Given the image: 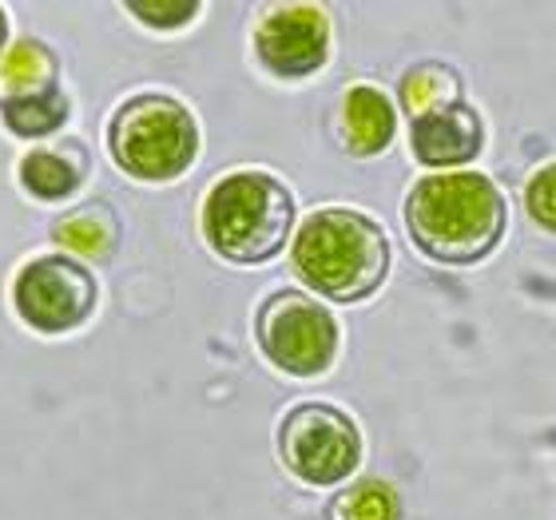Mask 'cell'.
<instances>
[{"label": "cell", "mask_w": 556, "mask_h": 520, "mask_svg": "<svg viewBox=\"0 0 556 520\" xmlns=\"http://www.w3.org/2000/svg\"><path fill=\"white\" fill-rule=\"evenodd\" d=\"M100 287L92 270L72 255H40L24 263L12 282V306L36 334H72L96 310Z\"/></svg>", "instance_id": "7"}, {"label": "cell", "mask_w": 556, "mask_h": 520, "mask_svg": "<svg viewBox=\"0 0 556 520\" xmlns=\"http://www.w3.org/2000/svg\"><path fill=\"white\" fill-rule=\"evenodd\" d=\"M406 227L421 255L450 266L481 263L509 227L501 187L481 172H438L417 179L406 199Z\"/></svg>", "instance_id": "1"}, {"label": "cell", "mask_w": 556, "mask_h": 520, "mask_svg": "<svg viewBox=\"0 0 556 520\" xmlns=\"http://www.w3.org/2000/svg\"><path fill=\"white\" fill-rule=\"evenodd\" d=\"M409 148L426 167H465L485 148V124L469 104L409 119Z\"/></svg>", "instance_id": "9"}, {"label": "cell", "mask_w": 556, "mask_h": 520, "mask_svg": "<svg viewBox=\"0 0 556 520\" xmlns=\"http://www.w3.org/2000/svg\"><path fill=\"white\" fill-rule=\"evenodd\" d=\"M457 104H465V84L462 72H453L450 64L426 60V64H414L402 76V107H406L409 119L433 116V112H445V107Z\"/></svg>", "instance_id": "13"}, {"label": "cell", "mask_w": 556, "mask_h": 520, "mask_svg": "<svg viewBox=\"0 0 556 520\" xmlns=\"http://www.w3.org/2000/svg\"><path fill=\"white\" fill-rule=\"evenodd\" d=\"M397 131V112L394 100L374 88V84H354L346 96H342V112H338V136H342V148L358 160H370V155H382L390 143H394Z\"/></svg>", "instance_id": "10"}, {"label": "cell", "mask_w": 556, "mask_h": 520, "mask_svg": "<svg viewBox=\"0 0 556 520\" xmlns=\"http://www.w3.org/2000/svg\"><path fill=\"white\" fill-rule=\"evenodd\" d=\"M52 84H56V52L45 40L21 36L4 48V56H0V100L40 92Z\"/></svg>", "instance_id": "14"}, {"label": "cell", "mask_w": 556, "mask_h": 520, "mask_svg": "<svg viewBox=\"0 0 556 520\" xmlns=\"http://www.w3.org/2000/svg\"><path fill=\"white\" fill-rule=\"evenodd\" d=\"M128 12L136 16L139 24H148V28H160V33H175V28H187V24L195 21L203 4L195 0H131Z\"/></svg>", "instance_id": "17"}, {"label": "cell", "mask_w": 556, "mask_h": 520, "mask_svg": "<svg viewBox=\"0 0 556 520\" xmlns=\"http://www.w3.org/2000/svg\"><path fill=\"white\" fill-rule=\"evenodd\" d=\"M4 48H9V16L0 9V56H4Z\"/></svg>", "instance_id": "19"}, {"label": "cell", "mask_w": 556, "mask_h": 520, "mask_svg": "<svg viewBox=\"0 0 556 520\" xmlns=\"http://www.w3.org/2000/svg\"><path fill=\"white\" fill-rule=\"evenodd\" d=\"M334 45L330 16L314 4H282L255 24L258 64L278 80H306L326 68Z\"/></svg>", "instance_id": "8"}, {"label": "cell", "mask_w": 556, "mask_h": 520, "mask_svg": "<svg viewBox=\"0 0 556 520\" xmlns=\"http://www.w3.org/2000/svg\"><path fill=\"white\" fill-rule=\"evenodd\" d=\"M52 239H56L72 258L108 263V258L116 255L119 223L108 207H80V211H68L64 219L52 223Z\"/></svg>", "instance_id": "12"}, {"label": "cell", "mask_w": 556, "mask_h": 520, "mask_svg": "<svg viewBox=\"0 0 556 520\" xmlns=\"http://www.w3.org/2000/svg\"><path fill=\"white\" fill-rule=\"evenodd\" d=\"M525 203H529V215H533L536 227H545L548 234H556V163H545V167L529 179Z\"/></svg>", "instance_id": "18"}, {"label": "cell", "mask_w": 556, "mask_h": 520, "mask_svg": "<svg viewBox=\"0 0 556 520\" xmlns=\"http://www.w3.org/2000/svg\"><path fill=\"white\" fill-rule=\"evenodd\" d=\"M278 453L302 485L334 489L358 473L362 465L358 421L338 405L302 402L278 426Z\"/></svg>", "instance_id": "5"}, {"label": "cell", "mask_w": 556, "mask_h": 520, "mask_svg": "<svg viewBox=\"0 0 556 520\" xmlns=\"http://www.w3.org/2000/svg\"><path fill=\"white\" fill-rule=\"evenodd\" d=\"M21 187L40 203H64L84 187L88 175V160L76 143H56V148H33L24 151L21 167Z\"/></svg>", "instance_id": "11"}, {"label": "cell", "mask_w": 556, "mask_h": 520, "mask_svg": "<svg viewBox=\"0 0 556 520\" xmlns=\"http://www.w3.org/2000/svg\"><path fill=\"white\" fill-rule=\"evenodd\" d=\"M302 287L330 302H362L390 275V239L382 223L354 207H323L306 215L290 243Z\"/></svg>", "instance_id": "2"}, {"label": "cell", "mask_w": 556, "mask_h": 520, "mask_svg": "<svg viewBox=\"0 0 556 520\" xmlns=\"http://www.w3.org/2000/svg\"><path fill=\"white\" fill-rule=\"evenodd\" d=\"M68 116H72V104L60 84L40 88V92H28V96L0 100V119H4V128L21 139L52 136V131H60L64 124H68Z\"/></svg>", "instance_id": "15"}, {"label": "cell", "mask_w": 556, "mask_h": 520, "mask_svg": "<svg viewBox=\"0 0 556 520\" xmlns=\"http://www.w3.org/2000/svg\"><path fill=\"white\" fill-rule=\"evenodd\" d=\"M334 520H402V493L382 477H362L334 497Z\"/></svg>", "instance_id": "16"}, {"label": "cell", "mask_w": 556, "mask_h": 520, "mask_svg": "<svg viewBox=\"0 0 556 520\" xmlns=\"http://www.w3.org/2000/svg\"><path fill=\"white\" fill-rule=\"evenodd\" d=\"M258 350L290 378H318L334 366L342 330L338 318L302 290H278L258 306Z\"/></svg>", "instance_id": "6"}, {"label": "cell", "mask_w": 556, "mask_h": 520, "mask_svg": "<svg viewBox=\"0 0 556 520\" xmlns=\"http://www.w3.org/2000/svg\"><path fill=\"white\" fill-rule=\"evenodd\" d=\"M294 195L270 172H231L203 199V239L239 266L270 263L294 231Z\"/></svg>", "instance_id": "3"}, {"label": "cell", "mask_w": 556, "mask_h": 520, "mask_svg": "<svg viewBox=\"0 0 556 520\" xmlns=\"http://www.w3.org/2000/svg\"><path fill=\"white\" fill-rule=\"evenodd\" d=\"M108 151L124 175L143 183H172L199 160V124L175 96L143 92L112 112Z\"/></svg>", "instance_id": "4"}]
</instances>
